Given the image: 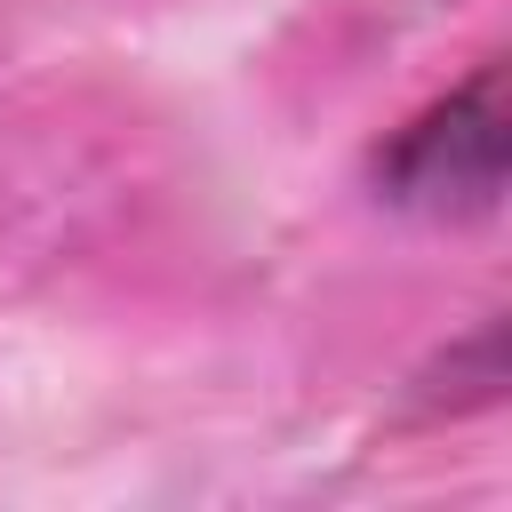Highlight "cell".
I'll use <instances>...</instances> for the list:
<instances>
[{
    "label": "cell",
    "mask_w": 512,
    "mask_h": 512,
    "mask_svg": "<svg viewBox=\"0 0 512 512\" xmlns=\"http://www.w3.org/2000/svg\"><path fill=\"white\" fill-rule=\"evenodd\" d=\"M504 64H480L440 104H424L392 144H376L368 176L408 216H496L504 208Z\"/></svg>",
    "instance_id": "6da1fadb"
},
{
    "label": "cell",
    "mask_w": 512,
    "mask_h": 512,
    "mask_svg": "<svg viewBox=\"0 0 512 512\" xmlns=\"http://www.w3.org/2000/svg\"><path fill=\"white\" fill-rule=\"evenodd\" d=\"M504 392V320H480L432 376H424V408H488Z\"/></svg>",
    "instance_id": "7a4b0ae2"
}]
</instances>
